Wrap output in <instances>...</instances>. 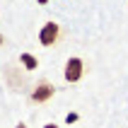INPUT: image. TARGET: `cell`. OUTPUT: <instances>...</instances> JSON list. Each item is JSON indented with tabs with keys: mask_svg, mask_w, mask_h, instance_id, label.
<instances>
[{
	"mask_svg": "<svg viewBox=\"0 0 128 128\" xmlns=\"http://www.w3.org/2000/svg\"><path fill=\"white\" fill-rule=\"evenodd\" d=\"M60 34H63L60 24H56V22H46V24L39 29V44L46 46V48H51V46H56V44L60 41Z\"/></svg>",
	"mask_w": 128,
	"mask_h": 128,
	"instance_id": "3957f363",
	"label": "cell"
},
{
	"mask_svg": "<svg viewBox=\"0 0 128 128\" xmlns=\"http://www.w3.org/2000/svg\"><path fill=\"white\" fill-rule=\"evenodd\" d=\"M2 44H5V36H2V34H0V46H2Z\"/></svg>",
	"mask_w": 128,
	"mask_h": 128,
	"instance_id": "ba28073f",
	"label": "cell"
},
{
	"mask_svg": "<svg viewBox=\"0 0 128 128\" xmlns=\"http://www.w3.org/2000/svg\"><path fill=\"white\" fill-rule=\"evenodd\" d=\"M53 94H56L53 82H48V80H39V82L32 87V92H29V102H32V104H46L48 99H53Z\"/></svg>",
	"mask_w": 128,
	"mask_h": 128,
	"instance_id": "6da1fadb",
	"label": "cell"
},
{
	"mask_svg": "<svg viewBox=\"0 0 128 128\" xmlns=\"http://www.w3.org/2000/svg\"><path fill=\"white\" fill-rule=\"evenodd\" d=\"M20 63L24 65L27 70H36V68H39V60H36V56H32V53H22Z\"/></svg>",
	"mask_w": 128,
	"mask_h": 128,
	"instance_id": "277c9868",
	"label": "cell"
},
{
	"mask_svg": "<svg viewBox=\"0 0 128 128\" xmlns=\"http://www.w3.org/2000/svg\"><path fill=\"white\" fill-rule=\"evenodd\" d=\"M36 2H39V5H46V2H48V0H36Z\"/></svg>",
	"mask_w": 128,
	"mask_h": 128,
	"instance_id": "52a82bcc",
	"label": "cell"
},
{
	"mask_svg": "<svg viewBox=\"0 0 128 128\" xmlns=\"http://www.w3.org/2000/svg\"><path fill=\"white\" fill-rule=\"evenodd\" d=\"M17 128H27V126H24V123H20V126H17Z\"/></svg>",
	"mask_w": 128,
	"mask_h": 128,
	"instance_id": "9c48e42d",
	"label": "cell"
},
{
	"mask_svg": "<svg viewBox=\"0 0 128 128\" xmlns=\"http://www.w3.org/2000/svg\"><path fill=\"white\" fill-rule=\"evenodd\" d=\"M63 78L65 82H70V85H75V82H80V80L85 78V60L78 56H72L65 60V68H63Z\"/></svg>",
	"mask_w": 128,
	"mask_h": 128,
	"instance_id": "7a4b0ae2",
	"label": "cell"
},
{
	"mask_svg": "<svg viewBox=\"0 0 128 128\" xmlns=\"http://www.w3.org/2000/svg\"><path fill=\"white\" fill-rule=\"evenodd\" d=\"M78 118H80V116L75 114V111H70V114L65 116V123H78Z\"/></svg>",
	"mask_w": 128,
	"mask_h": 128,
	"instance_id": "5b68a950",
	"label": "cell"
},
{
	"mask_svg": "<svg viewBox=\"0 0 128 128\" xmlns=\"http://www.w3.org/2000/svg\"><path fill=\"white\" fill-rule=\"evenodd\" d=\"M44 128H60V126H58V123H46Z\"/></svg>",
	"mask_w": 128,
	"mask_h": 128,
	"instance_id": "8992f818",
	"label": "cell"
}]
</instances>
